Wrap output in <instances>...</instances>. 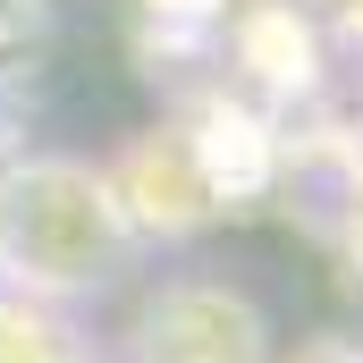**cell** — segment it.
Here are the masks:
<instances>
[{"label":"cell","instance_id":"obj_1","mask_svg":"<svg viewBox=\"0 0 363 363\" xmlns=\"http://www.w3.org/2000/svg\"><path fill=\"white\" fill-rule=\"evenodd\" d=\"M144 262L118 194L85 152H0V287L93 304Z\"/></svg>","mask_w":363,"mask_h":363},{"label":"cell","instance_id":"obj_2","mask_svg":"<svg viewBox=\"0 0 363 363\" xmlns=\"http://www.w3.org/2000/svg\"><path fill=\"white\" fill-rule=\"evenodd\" d=\"M110 363H279V321L228 271H161L135 287Z\"/></svg>","mask_w":363,"mask_h":363},{"label":"cell","instance_id":"obj_3","mask_svg":"<svg viewBox=\"0 0 363 363\" xmlns=\"http://www.w3.org/2000/svg\"><path fill=\"white\" fill-rule=\"evenodd\" d=\"M101 178H110L127 228H135L144 245H152V237H194V228H211V220L228 211V203L211 194V178H203L186 127H144L127 152L101 161Z\"/></svg>","mask_w":363,"mask_h":363},{"label":"cell","instance_id":"obj_4","mask_svg":"<svg viewBox=\"0 0 363 363\" xmlns=\"http://www.w3.org/2000/svg\"><path fill=\"white\" fill-rule=\"evenodd\" d=\"M0 363H110L101 338L77 321V304L0 287Z\"/></svg>","mask_w":363,"mask_h":363},{"label":"cell","instance_id":"obj_5","mask_svg":"<svg viewBox=\"0 0 363 363\" xmlns=\"http://www.w3.org/2000/svg\"><path fill=\"white\" fill-rule=\"evenodd\" d=\"M51 43H60V9L51 0H0V93L43 77Z\"/></svg>","mask_w":363,"mask_h":363},{"label":"cell","instance_id":"obj_6","mask_svg":"<svg viewBox=\"0 0 363 363\" xmlns=\"http://www.w3.org/2000/svg\"><path fill=\"white\" fill-rule=\"evenodd\" d=\"M304 363H363V347H313Z\"/></svg>","mask_w":363,"mask_h":363},{"label":"cell","instance_id":"obj_7","mask_svg":"<svg viewBox=\"0 0 363 363\" xmlns=\"http://www.w3.org/2000/svg\"><path fill=\"white\" fill-rule=\"evenodd\" d=\"M0 127H9V93H0ZM0 144H9V135H0Z\"/></svg>","mask_w":363,"mask_h":363}]
</instances>
